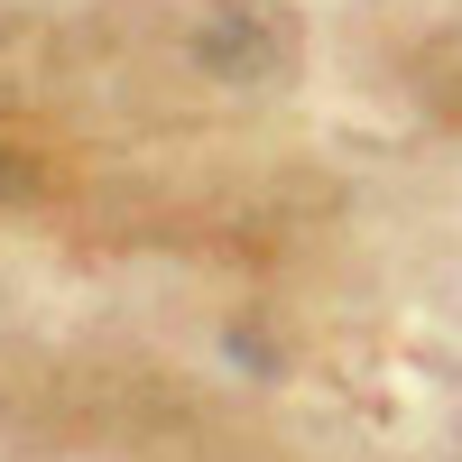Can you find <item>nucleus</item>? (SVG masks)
Wrapping results in <instances>:
<instances>
[]
</instances>
